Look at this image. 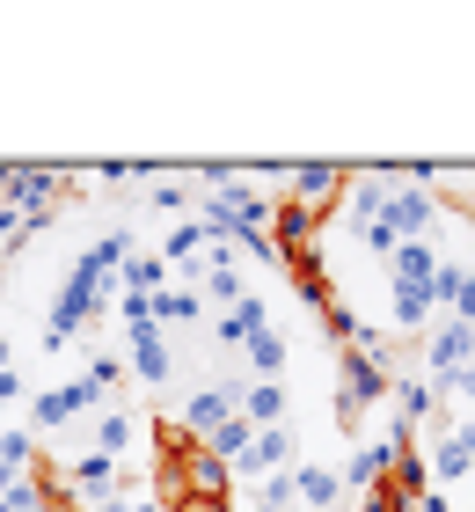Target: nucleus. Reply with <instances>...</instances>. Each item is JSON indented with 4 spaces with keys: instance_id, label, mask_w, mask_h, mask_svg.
Listing matches in <instances>:
<instances>
[{
    "instance_id": "1",
    "label": "nucleus",
    "mask_w": 475,
    "mask_h": 512,
    "mask_svg": "<svg viewBox=\"0 0 475 512\" xmlns=\"http://www.w3.org/2000/svg\"><path fill=\"white\" fill-rule=\"evenodd\" d=\"M344 183H351V169H337V161H300V169L285 176V205H300L307 220H322V213H337Z\"/></svg>"
}]
</instances>
